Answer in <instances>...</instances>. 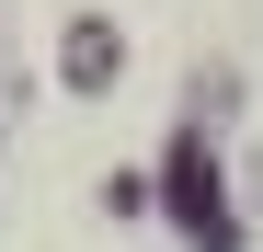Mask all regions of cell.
Returning <instances> with one entry per match:
<instances>
[{"instance_id": "cell-1", "label": "cell", "mask_w": 263, "mask_h": 252, "mask_svg": "<svg viewBox=\"0 0 263 252\" xmlns=\"http://www.w3.org/2000/svg\"><path fill=\"white\" fill-rule=\"evenodd\" d=\"M69 80H80V92L115 80V23H80V34H69Z\"/></svg>"}]
</instances>
